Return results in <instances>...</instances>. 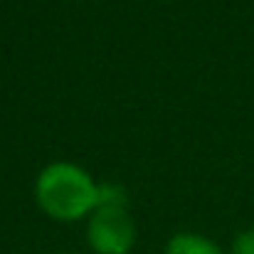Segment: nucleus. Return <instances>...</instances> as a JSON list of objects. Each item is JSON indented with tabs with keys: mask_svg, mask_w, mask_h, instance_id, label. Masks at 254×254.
Returning a JSON list of instances; mask_svg holds the SVG:
<instances>
[{
	"mask_svg": "<svg viewBox=\"0 0 254 254\" xmlns=\"http://www.w3.org/2000/svg\"><path fill=\"white\" fill-rule=\"evenodd\" d=\"M99 183L72 161H52L35 178V202L55 222H79L96 210Z\"/></svg>",
	"mask_w": 254,
	"mask_h": 254,
	"instance_id": "nucleus-1",
	"label": "nucleus"
},
{
	"mask_svg": "<svg viewBox=\"0 0 254 254\" xmlns=\"http://www.w3.org/2000/svg\"><path fill=\"white\" fill-rule=\"evenodd\" d=\"M86 242L94 254H131L138 230L128 207H96L86 217Z\"/></svg>",
	"mask_w": 254,
	"mask_h": 254,
	"instance_id": "nucleus-2",
	"label": "nucleus"
},
{
	"mask_svg": "<svg viewBox=\"0 0 254 254\" xmlns=\"http://www.w3.org/2000/svg\"><path fill=\"white\" fill-rule=\"evenodd\" d=\"M163 254H227L215 240L200 232H178L166 242Z\"/></svg>",
	"mask_w": 254,
	"mask_h": 254,
	"instance_id": "nucleus-3",
	"label": "nucleus"
},
{
	"mask_svg": "<svg viewBox=\"0 0 254 254\" xmlns=\"http://www.w3.org/2000/svg\"><path fill=\"white\" fill-rule=\"evenodd\" d=\"M96 207H128V192H126V188L121 183H116V180L99 183Z\"/></svg>",
	"mask_w": 254,
	"mask_h": 254,
	"instance_id": "nucleus-4",
	"label": "nucleus"
},
{
	"mask_svg": "<svg viewBox=\"0 0 254 254\" xmlns=\"http://www.w3.org/2000/svg\"><path fill=\"white\" fill-rule=\"evenodd\" d=\"M227 254H254V227L237 232L230 242V252Z\"/></svg>",
	"mask_w": 254,
	"mask_h": 254,
	"instance_id": "nucleus-5",
	"label": "nucleus"
},
{
	"mask_svg": "<svg viewBox=\"0 0 254 254\" xmlns=\"http://www.w3.org/2000/svg\"><path fill=\"white\" fill-rule=\"evenodd\" d=\"M57 254H74V252H57Z\"/></svg>",
	"mask_w": 254,
	"mask_h": 254,
	"instance_id": "nucleus-6",
	"label": "nucleus"
}]
</instances>
